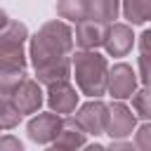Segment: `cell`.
<instances>
[{
    "mask_svg": "<svg viewBox=\"0 0 151 151\" xmlns=\"http://www.w3.org/2000/svg\"><path fill=\"white\" fill-rule=\"evenodd\" d=\"M47 104L54 113L59 116H68L76 111V104H78V92L76 87L68 83V78H61V80H54L47 85Z\"/></svg>",
    "mask_w": 151,
    "mask_h": 151,
    "instance_id": "6",
    "label": "cell"
},
{
    "mask_svg": "<svg viewBox=\"0 0 151 151\" xmlns=\"http://www.w3.org/2000/svg\"><path fill=\"white\" fill-rule=\"evenodd\" d=\"M118 9L120 0H87V19H94L99 24H113Z\"/></svg>",
    "mask_w": 151,
    "mask_h": 151,
    "instance_id": "13",
    "label": "cell"
},
{
    "mask_svg": "<svg viewBox=\"0 0 151 151\" xmlns=\"http://www.w3.org/2000/svg\"><path fill=\"white\" fill-rule=\"evenodd\" d=\"M12 99V104L17 106V111L24 116V113H38V109L42 106V90H40V83L38 80H31V78H21L17 83V87L7 94Z\"/></svg>",
    "mask_w": 151,
    "mask_h": 151,
    "instance_id": "4",
    "label": "cell"
},
{
    "mask_svg": "<svg viewBox=\"0 0 151 151\" xmlns=\"http://www.w3.org/2000/svg\"><path fill=\"white\" fill-rule=\"evenodd\" d=\"M26 38L28 31L21 21H7V26L0 31V61H9L26 68V54H24Z\"/></svg>",
    "mask_w": 151,
    "mask_h": 151,
    "instance_id": "3",
    "label": "cell"
},
{
    "mask_svg": "<svg viewBox=\"0 0 151 151\" xmlns=\"http://www.w3.org/2000/svg\"><path fill=\"white\" fill-rule=\"evenodd\" d=\"M134 146H137V149H144V151L151 149V125H149V123H144V125L137 130V134H134Z\"/></svg>",
    "mask_w": 151,
    "mask_h": 151,
    "instance_id": "19",
    "label": "cell"
},
{
    "mask_svg": "<svg viewBox=\"0 0 151 151\" xmlns=\"http://www.w3.org/2000/svg\"><path fill=\"white\" fill-rule=\"evenodd\" d=\"M73 54V31L68 24L54 19L42 24V28L31 38V64L35 68L38 83H54L68 78Z\"/></svg>",
    "mask_w": 151,
    "mask_h": 151,
    "instance_id": "1",
    "label": "cell"
},
{
    "mask_svg": "<svg viewBox=\"0 0 151 151\" xmlns=\"http://www.w3.org/2000/svg\"><path fill=\"white\" fill-rule=\"evenodd\" d=\"M106 90L113 99H127L137 90V73L127 64H116L106 71Z\"/></svg>",
    "mask_w": 151,
    "mask_h": 151,
    "instance_id": "7",
    "label": "cell"
},
{
    "mask_svg": "<svg viewBox=\"0 0 151 151\" xmlns=\"http://www.w3.org/2000/svg\"><path fill=\"white\" fill-rule=\"evenodd\" d=\"M7 21H9V19H7V14H5V9H0V31H2L5 26H7Z\"/></svg>",
    "mask_w": 151,
    "mask_h": 151,
    "instance_id": "21",
    "label": "cell"
},
{
    "mask_svg": "<svg viewBox=\"0 0 151 151\" xmlns=\"http://www.w3.org/2000/svg\"><path fill=\"white\" fill-rule=\"evenodd\" d=\"M85 137L87 132L78 125V120L68 113L64 120H61V130L59 134L50 142L54 149H78V146H85Z\"/></svg>",
    "mask_w": 151,
    "mask_h": 151,
    "instance_id": "12",
    "label": "cell"
},
{
    "mask_svg": "<svg viewBox=\"0 0 151 151\" xmlns=\"http://www.w3.org/2000/svg\"><path fill=\"white\" fill-rule=\"evenodd\" d=\"M106 26L109 24H99L94 19H80L76 21V45L80 50H97L104 42L106 35Z\"/></svg>",
    "mask_w": 151,
    "mask_h": 151,
    "instance_id": "11",
    "label": "cell"
},
{
    "mask_svg": "<svg viewBox=\"0 0 151 151\" xmlns=\"http://www.w3.org/2000/svg\"><path fill=\"white\" fill-rule=\"evenodd\" d=\"M123 14L130 24H144L151 17V0H123Z\"/></svg>",
    "mask_w": 151,
    "mask_h": 151,
    "instance_id": "15",
    "label": "cell"
},
{
    "mask_svg": "<svg viewBox=\"0 0 151 151\" xmlns=\"http://www.w3.org/2000/svg\"><path fill=\"white\" fill-rule=\"evenodd\" d=\"M19 120H21V113L17 111L12 99L7 94H0V130H12L19 125Z\"/></svg>",
    "mask_w": 151,
    "mask_h": 151,
    "instance_id": "17",
    "label": "cell"
},
{
    "mask_svg": "<svg viewBox=\"0 0 151 151\" xmlns=\"http://www.w3.org/2000/svg\"><path fill=\"white\" fill-rule=\"evenodd\" d=\"M106 111H109V106L104 104V101H99V99H94V101H87V104H83L78 111H76V120H78V125L87 132V134H101L104 132V125H106Z\"/></svg>",
    "mask_w": 151,
    "mask_h": 151,
    "instance_id": "8",
    "label": "cell"
},
{
    "mask_svg": "<svg viewBox=\"0 0 151 151\" xmlns=\"http://www.w3.org/2000/svg\"><path fill=\"white\" fill-rule=\"evenodd\" d=\"M57 14L61 19H87V0H57Z\"/></svg>",
    "mask_w": 151,
    "mask_h": 151,
    "instance_id": "16",
    "label": "cell"
},
{
    "mask_svg": "<svg viewBox=\"0 0 151 151\" xmlns=\"http://www.w3.org/2000/svg\"><path fill=\"white\" fill-rule=\"evenodd\" d=\"M101 45L106 47V52H109L111 57H125V54L134 47L132 28H130L127 24H109Z\"/></svg>",
    "mask_w": 151,
    "mask_h": 151,
    "instance_id": "9",
    "label": "cell"
},
{
    "mask_svg": "<svg viewBox=\"0 0 151 151\" xmlns=\"http://www.w3.org/2000/svg\"><path fill=\"white\" fill-rule=\"evenodd\" d=\"M0 149H21V142L17 137H0Z\"/></svg>",
    "mask_w": 151,
    "mask_h": 151,
    "instance_id": "20",
    "label": "cell"
},
{
    "mask_svg": "<svg viewBox=\"0 0 151 151\" xmlns=\"http://www.w3.org/2000/svg\"><path fill=\"white\" fill-rule=\"evenodd\" d=\"M71 66L76 83L83 94L87 97H101L106 92V57H101L97 50H80L71 54Z\"/></svg>",
    "mask_w": 151,
    "mask_h": 151,
    "instance_id": "2",
    "label": "cell"
},
{
    "mask_svg": "<svg viewBox=\"0 0 151 151\" xmlns=\"http://www.w3.org/2000/svg\"><path fill=\"white\" fill-rule=\"evenodd\" d=\"M24 71H26L24 66L9 64V61H0V94H9L17 87V83L26 76Z\"/></svg>",
    "mask_w": 151,
    "mask_h": 151,
    "instance_id": "14",
    "label": "cell"
},
{
    "mask_svg": "<svg viewBox=\"0 0 151 151\" xmlns=\"http://www.w3.org/2000/svg\"><path fill=\"white\" fill-rule=\"evenodd\" d=\"M134 113L123 104V99L113 101L106 111V125H104V132L111 137V139H123L127 134H132L134 130Z\"/></svg>",
    "mask_w": 151,
    "mask_h": 151,
    "instance_id": "5",
    "label": "cell"
},
{
    "mask_svg": "<svg viewBox=\"0 0 151 151\" xmlns=\"http://www.w3.org/2000/svg\"><path fill=\"white\" fill-rule=\"evenodd\" d=\"M130 97H132V109H134V111L139 113V118L149 120V118H151V106H149V97H151V94H149L146 85H144V87H142L139 92L134 90V92H132Z\"/></svg>",
    "mask_w": 151,
    "mask_h": 151,
    "instance_id": "18",
    "label": "cell"
},
{
    "mask_svg": "<svg viewBox=\"0 0 151 151\" xmlns=\"http://www.w3.org/2000/svg\"><path fill=\"white\" fill-rule=\"evenodd\" d=\"M61 116L59 113H38L35 118H31L28 120V137L33 139V142H38V144H50L57 134H59V130H61Z\"/></svg>",
    "mask_w": 151,
    "mask_h": 151,
    "instance_id": "10",
    "label": "cell"
}]
</instances>
